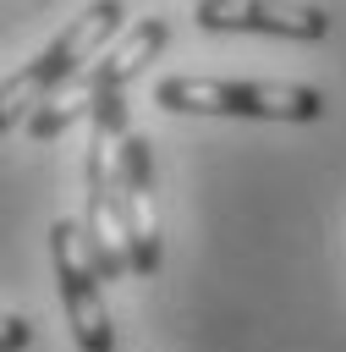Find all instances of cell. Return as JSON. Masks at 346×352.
<instances>
[{"label": "cell", "mask_w": 346, "mask_h": 352, "mask_svg": "<svg viewBox=\"0 0 346 352\" xmlns=\"http://www.w3.org/2000/svg\"><path fill=\"white\" fill-rule=\"evenodd\" d=\"M0 346H5V352H27V346H33V324H27L22 314H5V330H0Z\"/></svg>", "instance_id": "7"}, {"label": "cell", "mask_w": 346, "mask_h": 352, "mask_svg": "<svg viewBox=\"0 0 346 352\" xmlns=\"http://www.w3.org/2000/svg\"><path fill=\"white\" fill-rule=\"evenodd\" d=\"M126 28V6L121 0H93L88 11H77L38 55H27L11 77H5V99H0V132H11V126H27V116L49 99V94H60L71 77H82L104 50H110V38Z\"/></svg>", "instance_id": "1"}, {"label": "cell", "mask_w": 346, "mask_h": 352, "mask_svg": "<svg viewBox=\"0 0 346 352\" xmlns=\"http://www.w3.org/2000/svg\"><path fill=\"white\" fill-rule=\"evenodd\" d=\"M115 226L126 242V264L137 280L159 275V204H154V148L143 132L115 143Z\"/></svg>", "instance_id": "4"}, {"label": "cell", "mask_w": 346, "mask_h": 352, "mask_svg": "<svg viewBox=\"0 0 346 352\" xmlns=\"http://www.w3.org/2000/svg\"><path fill=\"white\" fill-rule=\"evenodd\" d=\"M49 270H55L60 308H66L77 352H115V324H110V308H104V275H99L88 231L77 220L49 226Z\"/></svg>", "instance_id": "3"}, {"label": "cell", "mask_w": 346, "mask_h": 352, "mask_svg": "<svg viewBox=\"0 0 346 352\" xmlns=\"http://www.w3.org/2000/svg\"><path fill=\"white\" fill-rule=\"evenodd\" d=\"M165 44H170V22H165V16H143L137 28H126V33L88 66L93 94H99V104H93V132H110V138H126V132H132V126H126V88H132V77H137Z\"/></svg>", "instance_id": "5"}, {"label": "cell", "mask_w": 346, "mask_h": 352, "mask_svg": "<svg viewBox=\"0 0 346 352\" xmlns=\"http://www.w3.org/2000/svg\"><path fill=\"white\" fill-rule=\"evenodd\" d=\"M203 33H269L291 44H319L330 33V11L308 0H198Z\"/></svg>", "instance_id": "6"}, {"label": "cell", "mask_w": 346, "mask_h": 352, "mask_svg": "<svg viewBox=\"0 0 346 352\" xmlns=\"http://www.w3.org/2000/svg\"><path fill=\"white\" fill-rule=\"evenodd\" d=\"M154 104L170 116H253V121H319L324 94L308 82H264V77H192L170 72L154 82Z\"/></svg>", "instance_id": "2"}]
</instances>
